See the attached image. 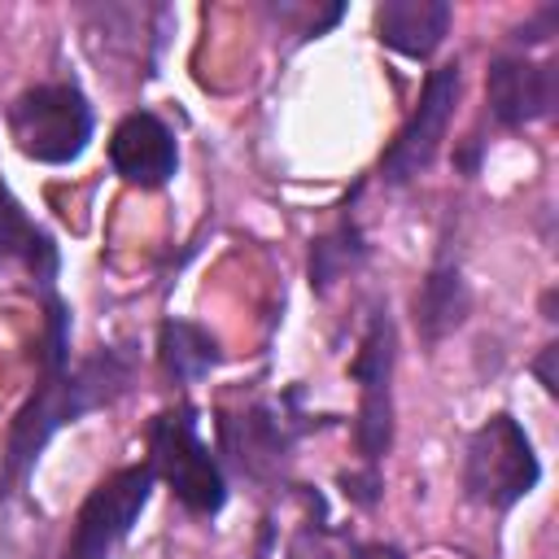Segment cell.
<instances>
[{
	"label": "cell",
	"instance_id": "16",
	"mask_svg": "<svg viewBox=\"0 0 559 559\" xmlns=\"http://www.w3.org/2000/svg\"><path fill=\"white\" fill-rule=\"evenodd\" d=\"M354 559H406V555L397 546H389V542H367V546L354 550Z\"/></svg>",
	"mask_w": 559,
	"mask_h": 559
},
{
	"label": "cell",
	"instance_id": "10",
	"mask_svg": "<svg viewBox=\"0 0 559 559\" xmlns=\"http://www.w3.org/2000/svg\"><path fill=\"white\" fill-rule=\"evenodd\" d=\"M454 9L445 0H384L376 9V39L402 57H432L450 31Z\"/></svg>",
	"mask_w": 559,
	"mask_h": 559
},
{
	"label": "cell",
	"instance_id": "15",
	"mask_svg": "<svg viewBox=\"0 0 559 559\" xmlns=\"http://www.w3.org/2000/svg\"><path fill=\"white\" fill-rule=\"evenodd\" d=\"M555 17H559V9H555V4H550V9H542L528 26H520V31H515V44H542V39H550L546 31L555 26Z\"/></svg>",
	"mask_w": 559,
	"mask_h": 559
},
{
	"label": "cell",
	"instance_id": "3",
	"mask_svg": "<svg viewBox=\"0 0 559 559\" xmlns=\"http://www.w3.org/2000/svg\"><path fill=\"white\" fill-rule=\"evenodd\" d=\"M537 480H542V463L533 454L528 432L507 411L489 415L472 432V441H467V454H463V493L476 507L507 511L520 498H528L537 489Z\"/></svg>",
	"mask_w": 559,
	"mask_h": 559
},
{
	"label": "cell",
	"instance_id": "2",
	"mask_svg": "<svg viewBox=\"0 0 559 559\" xmlns=\"http://www.w3.org/2000/svg\"><path fill=\"white\" fill-rule=\"evenodd\" d=\"M4 127L22 157L44 166H66L79 162L83 148L92 144L96 114L74 83H35L9 105Z\"/></svg>",
	"mask_w": 559,
	"mask_h": 559
},
{
	"label": "cell",
	"instance_id": "9",
	"mask_svg": "<svg viewBox=\"0 0 559 559\" xmlns=\"http://www.w3.org/2000/svg\"><path fill=\"white\" fill-rule=\"evenodd\" d=\"M485 96L498 127H528L555 109V70L524 57H498L489 66Z\"/></svg>",
	"mask_w": 559,
	"mask_h": 559
},
{
	"label": "cell",
	"instance_id": "8",
	"mask_svg": "<svg viewBox=\"0 0 559 559\" xmlns=\"http://www.w3.org/2000/svg\"><path fill=\"white\" fill-rule=\"evenodd\" d=\"M109 166L135 188H162L179 166L170 127L148 109L127 114L109 135Z\"/></svg>",
	"mask_w": 559,
	"mask_h": 559
},
{
	"label": "cell",
	"instance_id": "11",
	"mask_svg": "<svg viewBox=\"0 0 559 559\" xmlns=\"http://www.w3.org/2000/svg\"><path fill=\"white\" fill-rule=\"evenodd\" d=\"M467 306H472V297H467L463 271L454 262H437L424 275L419 293H415V328H419V336L428 345L441 341V336H450L467 319Z\"/></svg>",
	"mask_w": 559,
	"mask_h": 559
},
{
	"label": "cell",
	"instance_id": "6",
	"mask_svg": "<svg viewBox=\"0 0 559 559\" xmlns=\"http://www.w3.org/2000/svg\"><path fill=\"white\" fill-rule=\"evenodd\" d=\"M459 87H463L459 61H445V66L428 70L415 114L406 118V127L397 131V140H393V144L384 148V157H380V179H384V183H411L419 170H428V162L437 157V148H441V140H445V127H450V118H454Z\"/></svg>",
	"mask_w": 559,
	"mask_h": 559
},
{
	"label": "cell",
	"instance_id": "5",
	"mask_svg": "<svg viewBox=\"0 0 559 559\" xmlns=\"http://www.w3.org/2000/svg\"><path fill=\"white\" fill-rule=\"evenodd\" d=\"M153 467L148 463H135V467H122L114 472L109 480H100L87 502L79 507L74 515V528H70V542H66V559H109L114 546L131 533V524L140 520V511L148 507L153 498Z\"/></svg>",
	"mask_w": 559,
	"mask_h": 559
},
{
	"label": "cell",
	"instance_id": "14",
	"mask_svg": "<svg viewBox=\"0 0 559 559\" xmlns=\"http://www.w3.org/2000/svg\"><path fill=\"white\" fill-rule=\"evenodd\" d=\"M362 258V245H358V231L354 223H341L332 236H319L314 249H310V284L314 288H328L345 266H354Z\"/></svg>",
	"mask_w": 559,
	"mask_h": 559
},
{
	"label": "cell",
	"instance_id": "4",
	"mask_svg": "<svg viewBox=\"0 0 559 559\" xmlns=\"http://www.w3.org/2000/svg\"><path fill=\"white\" fill-rule=\"evenodd\" d=\"M148 467L170 485V493L192 511V515H214L227 502V480L218 459L197 432V419L188 406L166 411L148 424Z\"/></svg>",
	"mask_w": 559,
	"mask_h": 559
},
{
	"label": "cell",
	"instance_id": "17",
	"mask_svg": "<svg viewBox=\"0 0 559 559\" xmlns=\"http://www.w3.org/2000/svg\"><path fill=\"white\" fill-rule=\"evenodd\" d=\"M555 354H559V349H555V345H546V349H542V358L533 362V371L542 376V384H546V393H555V389H559V384H555V371H550V362H555Z\"/></svg>",
	"mask_w": 559,
	"mask_h": 559
},
{
	"label": "cell",
	"instance_id": "13",
	"mask_svg": "<svg viewBox=\"0 0 559 559\" xmlns=\"http://www.w3.org/2000/svg\"><path fill=\"white\" fill-rule=\"evenodd\" d=\"M157 349H162V367H166V376H170L175 384H192V380L210 376V367H218V345H214V336H210L205 328L188 323V319L162 323Z\"/></svg>",
	"mask_w": 559,
	"mask_h": 559
},
{
	"label": "cell",
	"instance_id": "12",
	"mask_svg": "<svg viewBox=\"0 0 559 559\" xmlns=\"http://www.w3.org/2000/svg\"><path fill=\"white\" fill-rule=\"evenodd\" d=\"M9 262H22L39 284H48L57 275V249H52V240L0 188V266H9Z\"/></svg>",
	"mask_w": 559,
	"mask_h": 559
},
{
	"label": "cell",
	"instance_id": "7",
	"mask_svg": "<svg viewBox=\"0 0 559 559\" xmlns=\"http://www.w3.org/2000/svg\"><path fill=\"white\" fill-rule=\"evenodd\" d=\"M393 319L389 310H376L362 336V349L354 358V380L362 384V402H358V450L367 459V467L380 463V454H389L393 445Z\"/></svg>",
	"mask_w": 559,
	"mask_h": 559
},
{
	"label": "cell",
	"instance_id": "1",
	"mask_svg": "<svg viewBox=\"0 0 559 559\" xmlns=\"http://www.w3.org/2000/svg\"><path fill=\"white\" fill-rule=\"evenodd\" d=\"M135 371V358L118 345L87 354L74 371L66 358V306L48 293V349H44V380L35 384L31 402L17 411L13 432H9V450H4V472L0 485H17L26 476V467L39 459V450L52 441L57 428L74 424L87 411L109 406L114 397L127 393ZM0 489V493H4Z\"/></svg>",
	"mask_w": 559,
	"mask_h": 559
}]
</instances>
